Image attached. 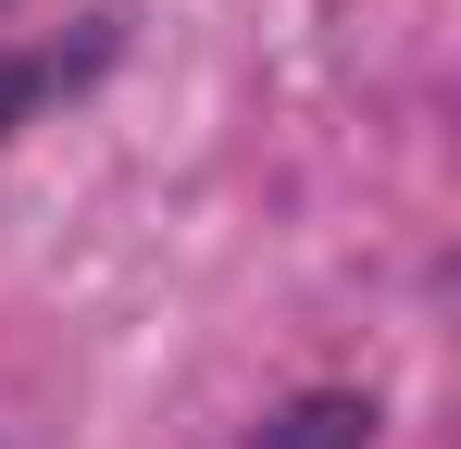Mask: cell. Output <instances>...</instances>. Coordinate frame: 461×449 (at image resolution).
I'll return each instance as SVG.
<instances>
[{
	"mask_svg": "<svg viewBox=\"0 0 461 449\" xmlns=\"http://www.w3.org/2000/svg\"><path fill=\"white\" fill-rule=\"evenodd\" d=\"M249 449H375V399H349V387H312L287 412H262V437Z\"/></svg>",
	"mask_w": 461,
	"mask_h": 449,
	"instance_id": "obj_1",
	"label": "cell"
},
{
	"mask_svg": "<svg viewBox=\"0 0 461 449\" xmlns=\"http://www.w3.org/2000/svg\"><path fill=\"white\" fill-rule=\"evenodd\" d=\"M38 87H50V63H0V138L38 113Z\"/></svg>",
	"mask_w": 461,
	"mask_h": 449,
	"instance_id": "obj_2",
	"label": "cell"
}]
</instances>
